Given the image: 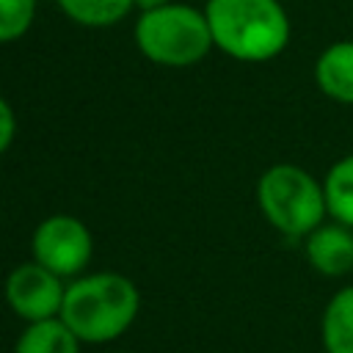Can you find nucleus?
<instances>
[{
  "label": "nucleus",
  "instance_id": "obj_1",
  "mask_svg": "<svg viewBox=\"0 0 353 353\" xmlns=\"http://www.w3.org/2000/svg\"><path fill=\"white\" fill-rule=\"evenodd\" d=\"M141 309V292L124 273L99 270L66 281L61 320L85 345H105L130 331Z\"/></svg>",
  "mask_w": 353,
  "mask_h": 353
},
{
  "label": "nucleus",
  "instance_id": "obj_2",
  "mask_svg": "<svg viewBox=\"0 0 353 353\" xmlns=\"http://www.w3.org/2000/svg\"><path fill=\"white\" fill-rule=\"evenodd\" d=\"M215 47L243 63L279 58L290 44V17L281 0H207Z\"/></svg>",
  "mask_w": 353,
  "mask_h": 353
},
{
  "label": "nucleus",
  "instance_id": "obj_3",
  "mask_svg": "<svg viewBox=\"0 0 353 353\" xmlns=\"http://www.w3.org/2000/svg\"><path fill=\"white\" fill-rule=\"evenodd\" d=\"M132 36L146 61L168 69L196 66L215 47L204 8L176 0L143 8L135 19Z\"/></svg>",
  "mask_w": 353,
  "mask_h": 353
},
{
  "label": "nucleus",
  "instance_id": "obj_4",
  "mask_svg": "<svg viewBox=\"0 0 353 353\" xmlns=\"http://www.w3.org/2000/svg\"><path fill=\"white\" fill-rule=\"evenodd\" d=\"M256 204L284 237L303 240L328 218L323 179L295 163H273L256 179Z\"/></svg>",
  "mask_w": 353,
  "mask_h": 353
},
{
  "label": "nucleus",
  "instance_id": "obj_5",
  "mask_svg": "<svg viewBox=\"0 0 353 353\" xmlns=\"http://www.w3.org/2000/svg\"><path fill=\"white\" fill-rule=\"evenodd\" d=\"M30 254L39 265L69 281L74 276H83V270L88 268L94 254V237L91 229L74 215H47L33 229Z\"/></svg>",
  "mask_w": 353,
  "mask_h": 353
},
{
  "label": "nucleus",
  "instance_id": "obj_6",
  "mask_svg": "<svg viewBox=\"0 0 353 353\" xmlns=\"http://www.w3.org/2000/svg\"><path fill=\"white\" fill-rule=\"evenodd\" d=\"M6 303L8 309L25 320V323H39L61 314L63 295H66V279L58 273L47 270L36 259L17 265L6 276Z\"/></svg>",
  "mask_w": 353,
  "mask_h": 353
},
{
  "label": "nucleus",
  "instance_id": "obj_7",
  "mask_svg": "<svg viewBox=\"0 0 353 353\" xmlns=\"http://www.w3.org/2000/svg\"><path fill=\"white\" fill-rule=\"evenodd\" d=\"M303 254L314 273L339 279L353 270V226L325 218L303 237Z\"/></svg>",
  "mask_w": 353,
  "mask_h": 353
},
{
  "label": "nucleus",
  "instance_id": "obj_8",
  "mask_svg": "<svg viewBox=\"0 0 353 353\" xmlns=\"http://www.w3.org/2000/svg\"><path fill=\"white\" fill-rule=\"evenodd\" d=\"M314 85L336 105H353V39L328 44L314 61Z\"/></svg>",
  "mask_w": 353,
  "mask_h": 353
},
{
  "label": "nucleus",
  "instance_id": "obj_9",
  "mask_svg": "<svg viewBox=\"0 0 353 353\" xmlns=\"http://www.w3.org/2000/svg\"><path fill=\"white\" fill-rule=\"evenodd\" d=\"M320 345L325 353H353V284L336 290L323 306Z\"/></svg>",
  "mask_w": 353,
  "mask_h": 353
},
{
  "label": "nucleus",
  "instance_id": "obj_10",
  "mask_svg": "<svg viewBox=\"0 0 353 353\" xmlns=\"http://www.w3.org/2000/svg\"><path fill=\"white\" fill-rule=\"evenodd\" d=\"M80 345L83 342L61 317H50L25 323L22 334L14 342V353H80Z\"/></svg>",
  "mask_w": 353,
  "mask_h": 353
},
{
  "label": "nucleus",
  "instance_id": "obj_11",
  "mask_svg": "<svg viewBox=\"0 0 353 353\" xmlns=\"http://www.w3.org/2000/svg\"><path fill=\"white\" fill-rule=\"evenodd\" d=\"M328 218L353 226V152L334 160L323 176Z\"/></svg>",
  "mask_w": 353,
  "mask_h": 353
},
{
  "label": "nucleus",
  "instance_id": "obj_12",
  "mask_svg": "<svg viewBox=\"0 0 353 353\" xmlns=\"http://www.w3.org/2000/svg\"><path fill=\"white\" fill-rule=\"evenodd\" d=\"M58 8L83 28H110L121 22L135 0H55Z\"/></svg>",
  "mask_w": 353,
  "mask_h": 353
},
{
  "label": "nucleus",
  "instance_id": "obj_13",
  "mask_svg": "<svg viewBox=\"0 0 353 353\" xmlns=\"http://www.w3.org/2000/svg\"><path fill=\"white\" fill-rule=\"evenodd\" d=\"M36 19V0H0V44L19 41Z\"/></svg>",
  "mask_w": 353,
  "mask_h": 353
},
{
  "label": "nucleus",
  "instance_id": "obj_14",
  "mask_svg": "<svg viewBox=\"0 0 353 353\" xmlns=\"http://www.w3.org/2000/svg\"><path fill=\"white\" fill-rule=\"evenodd\" d=\"M17 138V113L8 105L6 97H0V154L8 152V146Z\"/></svg>",
  "mask_w": 353,
  "mask_h": 353
},
{
  "label": "nucleus",
  "instance_id": "obj_15",
  "mask_svg": "<svg viewBox=\"0 0 353 353\" xmlns=\"http://www.w3.org/2000/svg\"><path fill=\"white\" fill-rule=\"evenodd\" d=\"M165 3H171V0H135V6L143 11V8H154V6H165Z\"/></svg>",
  "mask_w": 353,
  "mask_h": 353
}]
</instances>
